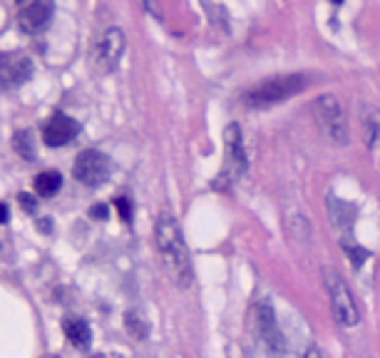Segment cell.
I'll list each match as a JSON object with an SVG mask.
<instances>
[{"instance_id":"cell-1","label":"cell","mask_w":380,"mask_h":358,"mask_svg":"<svg viewBox=\"0 0 380 358\" xmlns=\"http://www.w3.org/2000/svg\"><path fill=\"white\" fill-rule=\"evenodd\" d=\"M154 237H157V249L162 254V264L167 268V274L172 276L177 286L186 289L191 284V259L186 252L184 234H182L179 221L172 214H162L157 219V229H154Z\"/></svg>"},{"instance_id":"cell-2","label":"cell","mask_w":380,"mask_h":358,"mask_svg":"<svg viewBox=\"0 0 380 358\" xmlns=\"http://www.w3.org/2000/svg\"><path fill=\"white\" fill-rule=\"evenodd\" d=\"M308 85L306 75H279V78H269L264 82H259L256 87H251L243 95V105L246 107H271L281 105L289 97L303 92Z\"/></svg>"},{"instance_id":"cell-3","label":"cell","mask_w":380,"mask_h":358,"mask_svg":"<svg viewBox=\"0 0 380 358\" xmlns=\"http://www.w3.org/2000/svg\"><path fill=\"white\" fill-rule=\"evenodd\" d=\"M248 167V157L246 149H243V140H241V127L239 125H229L224 130V169L217 179H214V187L217 190H227L229 185H234L236 179L243 177Z\"/></svg>"},{"instance_id":"cell-4","label":"cell","mask_w":380,"mask_h":358,"mask_svg":"<svg viewBox=\"0 0 380 358\" xmlns=\"http://www.w3.org/2000/svg\"><path fill=\"white\" fill-rule=\"evenodd\" d=\"M316 120L321 125V130L326 132V137L336 144L348 142V122H346L343 107L338 102V97L333 95H321L313 105Z\"/></svg>"},{"instance_id":"cell-5","label":"cell","mask_w":380,"mask_h":358,"mask_svg":"<svg viewBox=\"0 0 380 358\" xmlns=\"http://www.w3.org/2000/svg\"><path fill=\"white\" fill-rule=\"evenodd\" d=\"M72 174L84 187H102L112 174V162L100 149H82L72 164Z\"/></svg>"},{"instance_id":"cell-6","label":"cell","mask_w":380,"mask_h":358,"mask_svg":"<svg viewBox=\"0 0 380 358\" xmlns=\"http://www.w3.org/2000/svg\"><path fill=\"white\" fill-rule=\"evenodd\" d=\"M326 286H328V294H331V304H333V314H336L338 323L341 326H355L360 321V314H358V306H355V299L350 294V289L343 284V279L338 274H326Z\"/></svg>"},{"instance_id":"cell-7","label":"cell","mask_w":380,"mask_h":358,"mask_svg":"<svg viewBox=\"0 0 380 358\" xmlns=\"http://www.w3.org/2000/svg\"><path fill=\"white\" fill-rule=\"evenodd\" d=\"M80 125L65 112H55L48 120V125L42 127V142L48 147H65L77 137Z\"/></svg>"},{"instance_id":"cell-8","label":"cell","mask_w":380,"mask_h":358,"mask_svg":"<svg viewBox=\"0 0 380 358\" xmlns=\"http://www.w3.org/2000/svg\"><path fill=\"white\" fill-rule=\"evenodd\" d=\"M53 13H55L53 0H35V3H30V6H25L20 11V16H18V25H20L23 32L35 35V32L45 30V27L50 25Z\"/></svg>"},{"instance_id":"cell-9","label":"cell","mask_w":380,"mask_h":358,"mask_svg":"<svg viewBox=\"0 0 380 358\" xmlns=\"http://www.w3.org/2000/svg\"><path fill=\"white\" fill-rule=\"evenodd\" d=\"M125 48H127V37H125V30L122 27H110V30L102 35L100 40V65L105 70H115L120 65L122 55H125Z\"/></svg>"},{"instance_id":"cell-10","label":"cell","mask_w":380,"mask_h":358,"mask_svg":"<svg viewBox=\"0 0 380 358\" xmlns=\"http://www.w3.org/2000/svg\"><path fill=\"white\" fill-rule=\"evenodd\" d=\"M256 323H259V331L264 336V341L269 343V348L274 351H284V336H281L279 326H276L274 309L269 306V301H261L256 306Z\"/></svg>"},{"instance_id":"cell-11","label":"cell","mask_w":380,"mask_h":358,"mask_svg":"<svg viewBox=\"0 0 380 358\" xmlns=\"http://www.w3.org/2000/svg\"><path fill=\"white\" fill-rule=\"evenodd\" d=\"M63 331L65 336H68V341L72 343L75 348H80V351H87V348L92 346V328L84 319L68 316L63 321Z\"/></svg>"},{"instance_id":"cell-12","label":"cell","mask_w":380,"mask_h":358,"mask_svg":"<svg viewBox=\"0 0 380 358\" xmlns=\"http://www.w3.org/2000/svg\"><path fill=\"white\" fill-rule=\"evenodd\" d=\"M13 149H15V154H20L25 162H35V159H37L35 132H32V130H18L15 135H13Z\"/></svg>"},{"instance_id":"cell-13","label":"cell","mask_w":380,"mask_h":358,"mask_svg":"<svg viewBox=\"0 0 380 358\" xmlns=\"http://www.w3.org/2000/svg\"><path fill=\"white\" fill-rule=\"evenodd\" d=\"M60 190H63V177H60V172L48 169V172H40L35 177V195L42 197V199L55 197Z\"/></svg>"},{"instance_id":"cell-14","label":"cell","mask_w":380,"mask_h":358,"mask_svg":"<svg viewBox=\"0 0 380 358\" xmlns=\"http://www.w3.org/2000/svg\"><path fill=\"white\" fill-rule=\"evenodd\" d=\"M125 328L127 333L137 341H144L149 336V321L139 314V311H127L125 314Z\"/></svg>"},{"instance_id":"cell-15","label":"cell","mask_w":380,"mask_h":358,"mask_svg":"<svg viewBox=\"0 0 380 358\" xmlns=\"http://www.w3.org/2000/svg\"><path fill=\"white\" fill-rule=\"evenodd\" d=\"M32 73H35V68H32V63L27 58H20V60H15V63L8 68V73H6V80H8V85H23V82H27V80L32 78Z\"/></svg>"},{"instance_id":"cell-16","label":"cell","mask_w":380,"mask_h":358,"mask_svg":"<svg viewBox=\"0 0 380 358\" xmlns=\"http://www.w3.org/2000/svg\"><path fill=\"white\" fill-rule=\"evenodd\" d=\"M363 127H365L368 144H373L375 140H380V110H375V107H365L363 110Z\"/></svg>"},{"instance_id":"cell-17","label":"cell","mask_w":380,"mask_h":358,"mask_svg":"<svg viewBox=\"0 0 380 358\" xmlns=\"http://www.w3.org/2000/svg\"><path fill=\"white\" fill-rule=\"evenodd\" d=\"M346 252H348V257H350V264H353L355 268H358V266H363V261H365V259L370 257V252H368V249H360L358 244H353V247H348V244H346Z\"/></svg>"},{"instance_id":"cell-18","label":"cell","mask_w":380,"mask_h":358,"mask_svg":"<svg viewBox=\"0 0 380 358\" xmlns=\"http://www.w3.org/2000/svg\"><path fill=\"white\" fill-rule=\"evenodd\" d=\"M115 206H117V211H120L122 221H132V204H129V199H127V197H117Z\"/></svg>"},{"instance_id":"cell-19","label":"cell","mask_w":380,"mask_h":358,"mask_svg":"<svg viewBox=\"0 0 380 358\" xmlns=\"http://www.w3.org/2000/svg\"><path fill=\"white\" fill-rule=\"evenodd\" d=\"M18 202H20V206L27 211V214H35V211H37V202H35V197L27 195V192H20V195H18Z\"/></svg>"},{"instance_id":"cell-20","label":"cell","mask_w":380,"mask_h":358,"mask_svg":"<svg viewBox=\"0 0 380 358\" xmlns=\"http://www.w3.org/2000/svg\"><path fill=\"white\" fill-rule=\"evenodd\" d=\"M90 216H92V219H97V221L110 219V206H107V204H92L90 206Z\"/></svg>"},{"instance_id":"cell-21","label":"cell","mask_w":380,"mask_h":358,"mask_svg":"<svg viewBox=\"0 0 380 358\" xmlns=\"http://www.w3.org/2000/svg\"><path fill=\"white\" fill-rule=\"evenodd\" d=\"M8 219H11V209H8V204H0V224H6Z\"/></svg>"},{"instance_id":"cell-22","label":"cell","mask_w":380,"mask_h":358,"mask_svg":"<svg viewBox=\"0 0 380 358\" xmlns=\"http://www.w3.org/2000/svg\"><path fill=\"white\" fill-rule=\"evenodd\" d=\"M37 229H40V232H50V229H53V224H50L48 216H45V219L37 221Z\"/></svg>"},{"instance_id":"cell-23","label":"cell","mask_w":380,"mask_h":358,"mask_svg":"<svg viewBox=\"0 0 380 358\" xmlns=\"http://www.w3.org/2000/svg\"><path fill=\"white\" fill-rule=\"evenodd\" d=\"M303 358H323V356H321V351H318V348H308Z\"/></svg>"},{"instance_id":"cell-24","label":"cell","mask_w":380,"mask_h":358,"mask_svg":"<svg viewBox=\"0 0 380 358\" xmlns=\"http://www.w3.org/2000/svg\"><path fill=\"white\" fill-rule=\"evenodd\" d=\"M18 6H30V3H35V0H15Z\"/></svg>"},{"instance_id":"cell-25","label":"cell","mask_w":380,"mask_h":358,"mask_svg":"<svg viewBox=\"0 0 380 358\" xmlns=\"http://www.w3.org/2000/svg\"><path fill=\"white\" fill-rule=\"evenodd\" d=\"M333 3H343V0H333Z\"/></svg>"},{"instance_id":"cell-26","label":"cell","mask_w":380,"mask_h":358,"mask_svg":"<svg viewBox=\"0 0 380 358\" xmlns=\"http://www.w3.org/2000/svg\"><path fill=\"white\" fill-rule=\"evenodd\" d=\"M0 63H3V58H0Z\"/></svg>"}]
</instances>
